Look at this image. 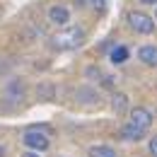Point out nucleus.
I'll return each mask as SVG.
<instances>
[{
	"mask_svg": "<svg viewBox=\"0 0 157 157\" xmlns=\"http://www.w3.org/2000/svg\"><path fill=\"white\" fill-rule=\"evenodd\" d=\"M82 41H85V32L80 27H68V29H60L58 34L51 39V46L58 48V51H73Z\"/></svg>",
	"mask_w": 157,
	"mask_h": 157,
	"instance_id": "obj_1",
	"label": "nucleus"
},
{
	"mask_svg": "<svg viewBox=\"0 0 157 157\" xmlns=\"http://www.w3.org/2000/svg\"><path fill=\"white\" fill-rule=\"evenodd\" d=\"M128 24L136 29L138 34H152L155 32V20L147 17L145 12H131L128 15Z\"/></svg>",
	"mask_w": 157,
	"mask_h": 157,
	"instance_id": "obj_2",
	"label": "nucleus"
},
{
	"mask_svg": "<svg viewBox=\"0 0 157 157\" xmlns=\"http://www.w3.org/2000/svg\"><path fill=\"white\" fill-rule=\"evenodd\" d=\"M22 140H24V145H27V147H32V150H36V152L48 150V138L44 136L41 131H36V128H29V131L22 136Z\"/></svg>",
	"mask_w": 157,
	"mask_h": 157,
	"instance_id": "obj_3",
	"label": "nucleus"
},
{
	"mask_svg": "<svg viewBox=\"0 0 157 157\" xmlns=\"http://www.w3.org/2000/svg\"><path fill=\"white\" fill-rule=\"evenodd\" d=\"M131 123L138 126V128H143V131H147V128L152 126V114H150L145 106H136V109L131 111Z\"/></svg>",
	"mask_w": 157,
	"mask_h": 157,
	"instance_id": "obj_4",
	"label": "nucleus"
},
{
	"mask_svg": "<svg viewBox=\"0 0 157 157\" xmlns=\"http://www.w3.org/2000/svg\"><path fill=\"white\" fill-rule=\"evenodd\" d=\"M48 20L53 22V24H58V27H63V24L70 22V10H68L65 5H53V7L48 10Z\"/></svg>",
	"mask_w": 157,
	"mask_h": 157,
	"instance_id": "obj_5",
	"label": "nucleus"
},
{
	"mask_svg": "<svg viewBox=\"0 0 157 157\" xmlns=\"http://www.w3.org/2000/svg\"><path fill=\"white\" fill-rule=\"evenodd\" d=\"M145 133H147V131H143V128L133 126L131 121H128V123L121 128V138H123V140H131V143H138V140H143V138H145Z\"/></svg>",
	"mask_w": 157,
	"mask_h": 157,
	"instance_id": "obj_6",
	"label": "nucleus"
},
{
	"mask_svg": "<svg viewBox=\"0 0 157 157\" xmlns=\"http://www.w3.org/2000/svg\"><path fill=\"white\" fill-rule=\"evenodd\" d=\"M138 58L143 60L145 65H150V68H157V48L155 46H140Z\"/></svg>",
	"mask_w": 157,
	"mask_h": 157,
	"instance_id": "obj_7",
	"label": "nucleus"
},
{
	"mask_svg": "<svg viewBox=\"0 0 157 157\" xmlns=\"http://www.w3.org/2000/svg\"><path fill=\"white\" fill-rule=\"evenodd\" d=\"M109 58H111V63H116V65L126 63V60H128V48H126V46H114L111 53H109Z\"/></svg>",
	"mask_w": 157,
	"mask_h": 157,
	"instance_id": "obj_8",
	"label": "nucleus"
},
{
	"mask_svg": "<svg viewBox=\"0 0 157 157\" xmlns=\"http://www.w3.org/2000/svg\"><path fill=\"white\" fill-rule=\"evenodd\" d=\"M90 157H116V150L109 145H92L90 147Z\"/></svg>",
	"mask_w": 157,
	"mask_h": 157,
	"instance_id": "obj_9",
	"label": "nucleus"
},
{
	"mask_svg": "<svg viewBox=\"0 0 157 157\" xmlns=\"http://www.w3.org/2000/svg\"><path fill=\"white\" fill-rule=\"evenodd\" d=\"M126 106H128V97H126V94H114V97H111V109H114L116 114H123Z\"/></svg>",
	"mask_w": 157,
	"mask_h": 157,
	"instance_id": "obj_10",
	"label": "nucleus"
},
{
	"mask_svg": "<svg viewBox=\"0 0 157 157\" xmlns=\"http://www.w3.org/2000/svg\"><path fill=\"white\" fill-rule=\"evenodd\" d=\"M147 147H150V155H152V157H157V136H152V138H150V145H147Z\"/></svg>",
	"mask_w": 157,
	"mask_h": 157,
	"instance_id": "obj_11",
	"label": "nucleus"
},
{
	"mask_svg": "<svg viewBox=\"0 0 157 157\" xmlns=\"http://www.w3.org/2000/svg\"><path fill=\"white\" fill-rule=\"evenodd\" d=\"M140 2H145V5H157V0H140Z\"/></svg>",
	"mask_w": 157,
	"mask_h": 157,
	"instance_id": "obj_12",
	"label": "nucleus"
},
{
	"mask_svg": "<svg viewBox=\"0 0 157 157\" xmlns=\"http://www.w3.org/2000/svg\"><path fill=\"white\" fill-rule=\"evenodd\" d=\"M22 157H39V155H36V152H24Z\"/></svg>",
	"mask_w": 157,
	"mask_h": 157,
	"instance_id": "obj_13",
	"label": "nucleus"
},
{
	"mask_svg": "<svg viewBox=\"0 0 157 157\" xmlns=\"http://www.w3.org/2000/svg\"><path fill=\"white\" fill-rule=\"evenodd\" d=\"M0 157H5V147L2 145H0Z\"/></svg>",
	"mask_w": 157,
	"mask_h": 157,
	"instance_id": "obj_14",
	"label": "nucleus"
},
{
	"mask_svg": "<svg viewBox=\"0 0 157 157\" xmlns=\"http://www.w3.org/2000/svg\"><path fill=\"white\" fill-rule=\"evenodd\" d=\"M155 20H157V12H155Z\"/></svg>",
	"mask_w": 157,
	"mask_h": 157,
	"instance_id": "obj_15",
	"label": "nucleus"
}]
</instances>
